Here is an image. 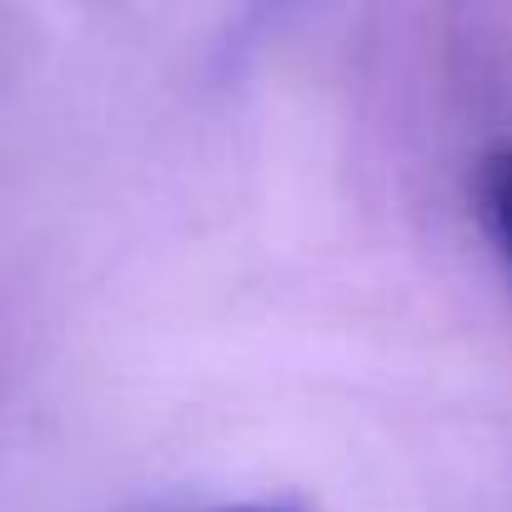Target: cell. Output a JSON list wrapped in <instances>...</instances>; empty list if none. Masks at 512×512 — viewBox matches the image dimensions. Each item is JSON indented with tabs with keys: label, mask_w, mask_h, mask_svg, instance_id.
Wrapping results in <instances>:
<instances>
[{
	"label": "cell",
	"mask_w": 512,
	"mask_h": 512,
	"mask_svg": "<svg viewBox=\"0 0 512 512\" xmlns=\"http://www.w3.org/2000/svg\"><path fill=\"white\" fill-rule=\"evenodd\" d=\"M477 216L492 236V246L502 251V262L512 267V141H497L477 156Z\"/></svg>",
	"instance_id": "cell-1"
},
{
	"label": "cell",
	"mask_w": 512,
	"mask_h": 512,
	"mask_svg": "<svg viewBox=\"0 0 512 512\" xmlns=\"http://www.w3.org/2000/svg\"><path fill=\"white\" fill-rule=\"evenodd\" d=\"M211 512H282V507H211Z\"/></svg>",
	"instance_id": "cell-2"
}]
</instances>
